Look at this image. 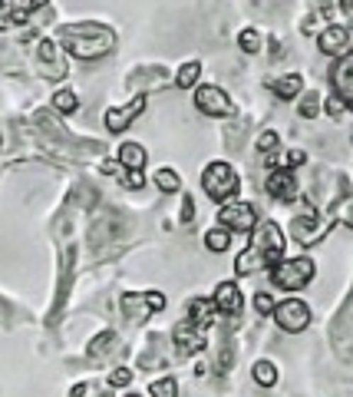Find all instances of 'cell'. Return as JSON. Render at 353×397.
I'll list each match as a JSON object with an SVG mask.
<instances>
[{"instance_id": "6da1fadb", "label": "cell", "mask_w": 353, "mask_h": 397, "mask_svg": "<svg viewBox=\"0 0 353 397\" xmlns=\"http://www.w3.org/2000/svg\"><path fill=\"white\" fill-rule=\"evenodd\" d=\"M57 43L60 50L73 53L77 60H99L116 47V33L103 23L79 20V23H63L57 30Z\"/></svg>"}, {"instance_id": "7a4b0ae2", "label": "cell", "mask_w": 353, "mask_h": 397, "mask_svg": "<svg viewBox=\"0 0 353 397\" xmlns=\"http://www.w3.org/2000/svg\"><path fill=\"white\" fill-rule=\"evenodd\" d=\"M201 189H205L208 199H215L218 205H225L238 195L241 179H238V173H235V165L231 163L215 159V163H208L205 165V173H201Z\"/></svg>"}, {"instance_id": "3957f363", "label": "cell", "mask_w": 353, "mask_h": 397, "mask_svg": "<svg viewBox=\"0 0 353 397\" xmlns=\"http://www.w3.org/2000/svg\"><path fill=\"white\" fill-rule=\"evenodd\" d=\"M267 271H271V281H274L277 288L301 291V288H307V285L314 281L317 265H314L310 255H297V259H281L274 268H267Z\"/></svg>"}, {"instance_id": "277c9868", "label": "cell", "mask_w": 353, "mask_h": 397, "mask_svg": "<svg viewBox=\"0 0 353 397\" xmlns=\"http://www.w3.org/2000/svg\"><path fill=\"white\" fill-rule=\"evenodd\" d=\"M284 229L274 222V219H261L251 232V249L267 262V268H274L281 259H284Z\"/></svg>"}, {"instance_id": "5b68a950", "label": "cell", "mask_w": 353, "mask_h": 397, "mask_svg": "<svg viewBox=\"0 0 353 397\" xmlns=\"http://www.w3.org/2000/svg\"><path fill=\"white\" fill-rule=\"evenodd\" d=\"M274 321L277 328L287 331V335H301V331L310 325V318H314V311H310V305H307L304 298H284L274 305Z\"/></svg>"}, {"instance_id": "8992f818", "label": "cell", "mask_w": 353, "mask_h": 397, "mask_svg": "<svg viewBox=\"0 0 353 397\" xmlns=\"http://www.w3.org/2000/svg\"><path fill=\"white\" fill-rule=\"evenodd\" d=\"M327 232H330V219H320L314 205H310L307 212H301V215H294V219H291V235H294L297 245H304V249L317 245Z\"/></svg>"}, {"instance_id": "52a82bcc", "label": "cell", "mask_w": 353, "mask_h": 397, "mask_svg": "<svg viewBox=\"0 0 353 397\" xmlns=\"http://www.w3.org/2000/svg\"><path fill=\"white\" fill-rule=\"evenodd\" d=\"M218 222L228 229V232H254L258 225V209L251 202H241V199H231L218 209Z\"/></svg>"}, {"instance_id": "ba28073f", "label": "cell", "mask_w": 353, "mask_h": 397, "mask_svg": "<svg viewBox=\"0 0 353 397\" xmlns=\"http://www.w3.org/2000/svg\"><path fill=\"white\" fill-rule=\"evenodd\" d=\"M195 107H198L205 116H231V113H235V103L228 99V93L221 87H211V83L195 89Z\"/></svg>"}, {"instance_id": "9c48e42d", "label": "cell", "mask_w": 353, "mask_h": 397, "mask_svg": "<svg viewBox=\"0 0 353 397\" xmlns=\"http://www.w3.org/2000/svg\"><path fill=\"white\" fill-rule=\"evenodd\" d=\"M350 30L344 27V23H330V27H324L320 30V37H317V47H320V53L324 57H334V60H340V57H347L350 53Z\"/></svg>"}, {"instance_id": "30bf717a", "label": "cell", "mask_w": 353, "mask_h": 397, "mask_svg": "<svg viewBox=\"0 0 353 397\" xmlns=\"http://www.w3.org/2000/svg\"><path fill=\"white\" fill-rule=\"evenodd\" d=\"M330 83H334V93L347 103V109L353 113V53L334 60L330 67Z\"/></svg>"}, {"instance_id": "8fae6325", "label": "cell", "mask_w": 353, "mask_h": 397, "mask_svg": "<svg viewBox=\"0 0 353 397\" xmlns=\"http://www.w3.org/2000/svg\"><path fill=\"white\" fill-rule=\"evenodd\" d=\"M145 109V93H139V97L129 103V107H113L106 109V129L109 133H125V129L135 123V116Z\"/></svg>"}, {"instance_id": "7c38bea8", "label": "cell", "mask_w": 353, "mask_h": 397, "mask_svg": "<svg viewBox=\"0 0 353 397\" xmlns=\"http://www.w3.org/2000/svg\"><path fill=\"white\" fill-rule=\"evenodd\" d=\"M264 189L271 199H277V202H294L297 199V179L291 169H274V173H267Z\"/></svg>"}, {"instance_id": "4fadbf2b", "label": "cell", "mask_w": 353, "mask_h": 397, "mask_svg": "<svg viewBox=\"0 0 353 397\" xmlns=\"http://www.w3.org/2000/svg\"><path fill=\"white\" fill-rule=\"evenodd\" d=\"M40 63H43V77L47 80H63L67 77V60H63V50H60L57 40H40Z\"/></svg>"}, {"instance_id": "5bb4252c", "label": "cell", "mask_w": 353, "mask_h": 397, "mask_svg": "<svg viewBox=\"0 0 353 397\" xmlns=\"http://www.w3.org/2000/svg\"><path fill=\"white\" fill-rule=\"evenodd\" d=\"M211 301H215V308H218L221 315H228V318H238L241 308H245L241 288L235 281H221L218 288H215V295H211Z\"/></svg>"}, {"instance_id": "9a60e30c", "label": "cell", "mask_w": 353, "mask_h": 397, "mask_svg": "<svg viewBox=\"0 0 353 397\" xmlns=\"http://www.w3.org/2000/svg\"><path fill=\"white\" fill-rule=\"evenodd\" d=\"M172 341H175V351H179V354H191V351H201V348H205V335H201L195 325H189V321L175 325Z\"/></svg>"}, {"instance_id": "2e32d148", "label": "cell", "mask_w": 353, "mask_h": 397, "mask_svg": "<svg viewBox=\"0 0 353 397\" xmlns=\"http://www.w3.org/2000/svg\"><path fill=\"white\" fill-rule=\"evenodd\" d=\"M215 315H218V308H215V301L211 298H191L189 301V325H195L198 331H205L215 321Z\"/></svg>"}, {"instance_id": "e0dca14e", "label": "cell", "mask_w": 353, "mask_h": 397, "mask_svg": "<svg viewBox=\"0 0 353 397\" xmlns=\"http://www.w3.org/2000/svg\"><path fill=\"white\" fill-rule=\"evenodd\" d=\"M116 159L123 163V169H133V173H142L145 169V146L142 143H123Z\"/></svg>"}, {"instance_id": "ac0fdd59", "label": "cell", "mask_w": 353, "mask_h": 397, "mask_svg": "<svg viewBox=\"0 0 353 397\" xmlns=\"http://www.w3.org/2000/svg\"><path fill=\"white\" fill-rule=\"evenodd\" d=\"M267 87L274 89L277 99H294L304 93V77H301V73H287V77L274 80V83H267Z\"/></svg>"}, {"instance_id": "d6986e66", "label": "cell", "mask_w": 353, "mask_h": 397, "mask_svg": "<svg viewBox=\"0 0 353 397\" xmlns=\"http://www.w3.org/2000/svg\"><path fill=\"white\" fill-rule=\"evenodd\" d=\"M33 10H37L33 0H0V17H7L4 23H20V20H27Z\"/></svg>"}, {"instance_id": "ffe728a7", "label": "cell", "mask_w": 353, "mask_h": 397, "mask_svg": "<svg viewBox=\"0 0 353 397\" xmlns=\"http://www.w3.org/2000/svg\"><path fill=\"white\" fill-rule=\"evenodd\" d=\"M261 268H267V262L251 249V245L235 259V275H254V271H261Z\"/></svg>"}, {"instance_id": "44dd1931", "label": "cell", "mask_w": 353, "mask_h": 397, "mask_svg": "<svg viewBox=\"0 0 353 397\" xmlns=\"http://www.w3.org/2000/svg\"><path fill=\"white\" fill-rule=\"evenodd\" d=\"M198 77H201V63H198V60H189V63H181L179 73H175V87H179V89H191L195 83H198Z\"/></svg>"}, {"instance_id": "7402d4cb", "label": "cell", "mask_w": 353, "mask_h": 397, "mask_svg": "<svg viewBox=\"0 0 353 397\" xmlns=\"http://www.w3.org/2000/svg\"><path fill=\"white\" fill-rule=\"evenodd\" d=\"M228 245H231V232L225 225H215V229L205 232V249L208 252H228Z\"/></svg>"}, {"instance_id": "603a6c76", "label": "cell", "mask_w": 353, "mask_h": 397, "mask_svg": "<svg viewBox=\"0 0 353 397\" xmlns=\"http://www.w3.org/2000/svg\"><path fill=\"white\" fill-rule=\"evenodd\" d=\"M152 183L162 189V192H179L181 189V175L175 173V169H169V165H162V169H155L152 173Z\"/></svg>"}, {"instance_id": "cb8c5ba5", "label": "cell", "mask_w": 353, "mask_h": 397, "mask_svg": "<svg viewBox=\"0 0 353 397\" xmlns=\"http://www.w3.org/2000/svg\"><path fill=\"white\" fill-rule=\"evenodd\" d=\"M251 378L258 381L261 388H274L277 384V368L271 361H254V368H251Z\"/></svg>"}, {"instance_id": "d4e9b609", "label": "cell", "mask_w": 353, "mask_h": 397, "mask_svg": "<svg viewBox=\"0 0 353 397\" xmlns=\"http://www.w3.org/2000/svg\"><path fill=\"white\" fill-rule=\"evenodd\" d=\"M320 109H324V99H320V93H314V89H310V93H304V97H301V103H297V113H301L304 119H314Z\"/></svg>"}, {"instance_id": "484cf974", "label": "cell", "mask_w": 353, "mask_h": 397, "mask_svg": "<svg viewBox=\"0 0 353 397\" xmlns=\"http://www.w3.org/2000/svg\"><path fill=\"white\" fill-rule=\"evenodd\" d=\"M53 109H60V113H77L79 97L73 89H57V93H53Z\"/></svg>"}, {"instance_id": "4316f807", "label": "cell", "mask_w": 353, "mask_h": 397, "mask_svg": "<svg viewBox=\"0 0 353 397\" xmlns=\"http://www.w3.org/2000/svg\"><path fill=\"white\" fill-rule=\"evenodd\" d=\"M238 47H241V53H258L261 50V33L254 27H245L238 33Z\"/></svg>"}, {"instance_id": "83f0119b", "label": "cell", "mask_w": 353, "mask_h": 397, "mask_svg": "<svg viewBox=\"0 0 353 397\" xmlns=\"http://www.w3.org/2000/svg\"><path fill=\"white\" fill-rule=\"evenodd\" d=\"M258 149H261L264 156H274L277 149H281V136H277L274 129H264V133L258 136Z\"/></svg>"}, {"instance_id": "f1b7e54d", "label": "cell", "mask_w": 353, "mask_h": 397, "mask_svg": "<svg viewBox=\"0 0 353 397\" xmlns=\"http://www.w3.org/2000/svg\"><path fill=\"white\" fill-rule=\"evenodd\" d=\"M149 391H152V397H179V384L172 378H159Z\"/></svg>"}, {"instance_id": "f546056e", "label": "cell", "mask_w": 353, "mask_h": 397, "mask_svg": "<svg viewBox=\"0 0 353 397\" xmlns=\"http://www.w3.org/2000/svg\"><path fill=\"white\" fill-rule=\"evenodd\" d=\"M324 113H327L330 119H340V116L347 113V103H344L340 97H337V93H330V97L324 99Z\"/></svg>"}, {"instance_id": "4dcf8cb0", "label": "cell", "mask_w": 353, "mask_h": 397, "mask_svg": "<svg viewBox=\"0 0 353 397\" xmlns=\"http://www.w3.org/2000/svg\"><path fill=\"white\" fill-rule=\"evenodd\" d=\"M113 338H116V331H103V335H99V338H93L89 341V358H96V354H103L106 348H109V344H113Z\"/></svg>"}, {"instance_id": "1f68e13d", "label": "cell", "mask_w": 353, "mask_h": 397, "mask_svg": "<svg viewBox=\"0 0 353 397\" xmlns=\"http://www.w3.org/2000/svg\"><path fill=\"white\" fill-rule=\"evenodd\" d=\"M125 384H133V371L129 368H116L109 374V388H125Z\"/></svg>"}, {"instance_id": "d6a6232c", "label": "cell", "mask_w": 353, "mask_h": 397, "mask_svg": "<svg viewBox=\"0 0 353 397\" xmlns=\"http://www.w3.org/2000/svg\"><path fill=\"white\" fill-rule=\"evenodd\" d=\"M254 311H258V315H271V311H274V298H271L267 291H258V295H254Z\"/></svg>"}, {"instance_id": "836d02e7", "label": "cell", "mask_w": 353, "mask_h": 397, "mask_svg": "<svg viewBox=\"0 0 353 397\" xmlns=\"http://www.w3.org/2000/svg\"><path fill=\"white\" fill-rule=\"evenodd\" d=\"M191 219H195V199H191V195H181V219L179 222L189 225Z\"/></svg>"}, {"instance_id": "e575fe53", "label": "cell", "mask_w": 353, "mask_h": 397, "mask_svg": "<svg viewBox=\"0 0 353 397\" xmlns=\"http://www.w3.org/2000/svg\"><path fill=\"white\" fill-rule=\"evenodd\" d=\"M119 179H123V185H129V189H142V185H145V175L142 173H133V169H125Z\"/></svg>"}, {"instance_id": "d590c367", "label": "cell", "mask_w": 353, "mask_h": 397, "mask_svg": "<svg viewBox=\"0 0 353 397\" xmlns=\"http://www.w3.org/2000/svg\"><path fill=\"white\" fill-rule=\"evenodd\" d=\"M99 169H103V173H109V175H116V179H119V175L125 173L119 159H106V163H99Z\"/></svg>"}, {"instance_id": "8d00e7d4", "label": "cell", "mask_w": 353, "mask_h": 397, "mask_svg": "<svg viewBox=\"0 0 353 397\" xmlns=\"http://www.w3.org/2000/svg\"><path fill=\"white\" fill-rule=\"evenodd\" d=\"M344 222H347V225H350V229H353V202H350V212H347V219H344Z\"/></svg>"}, {"instance_id": "74e56055", "label": "cell", "mask_w": 353, "mask_h": 397, "mask_svg": "<svg viewBox=\"0 0 353 397\" xmlns=\"http://www.w3.org/2000/svg\"><path fill=\"white\" fill-rule=\"evenodd\" d=\"M337 4H340L344 10H350V7H353V0H337Z\"/></svg>"}, {"instance_id": "f35d334b", "label": "cell", "mask_w": 353, "mask_h": 397, "mask_svg": "<svg viewBox=\"0 0 353 397\" xmlns=\"http://www.w3.org/2000/svg\"><path fill=\"white\" fill-rule=\"evenodd\" d=\"M33 4H37V7H47V4H50V0H33Z\"/></svg>"}, {"instance_id": "ab89813d", "label": "cell", "mask_w": 353, "mask_h": 397, "mask_svg": "<svg viewBox=\"0 0 353 397\" xmlns=\"http://www.w3.org/2000/svg\"><path fill=\"white\" fill-rule=\"evenodd\" d=\"M350 139H353V133H350Z\"/></svg>"}, {"instance_id": "60d3db41", "label": "cell", "mask_w": 353, "mask_h": 397, "mask_svg": "<svg viewBox=\"0 0 353 397\" xmlns=\"http://www.w3.org/2000/svg\"><path fill=\"white\" fill-rule=\"evenodd\" d=\"M129 397H135V394H129Z\"/></svg>"}, {"instance_id": "b9f144b4", "label": "cell", "mask_w": 353, "mask_h": 397, "mask_svg": "<svg viewBox=\"0 0 353 397\" xmlns=\"http://www.w3.org/2000/svg\"><path fill=\"white\" fill-rule=\"evenodd\" d=\"M0 143H4V139H0Z\"/></svg>"}]
</instances>
